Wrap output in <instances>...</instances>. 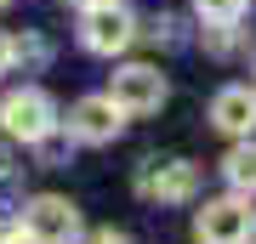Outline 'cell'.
<instances>
[{
	"label": "cell",
	"instance_id": "1",
	"mask_svg": "<svg viewBox=\"0 0 256 244\" xmlns=\"http://www.w3.org/2000/svg\"><path fill=\"white\" fill-rule=\"evenodd\" d=\"M0 131H6L12 142L34 148L40 136L63 131V114H57V102L40 85H23V91H12V97H0Z\"/></svg>",
	"mask_w": 256,
	"mask_h": 244
},
{
	"label": "cell",
	"instance_id": "2",
	"mask_svg": "<svg viewBox=\"0 0 256 244\" xmlns=\"http://www.w3.org/2000/svg\"><path fill=\"white\" fill-rule=\"evenodd\" d=\"M137 17H131L120 0H102V6H80V45L92 57H120L137 45Z\"/></svg>",
	"mask_w": 256,
	"mask_h": 244
},
{
	"label": "cell",
	"instance_id": "3",
	"mask_svg": "<svg viewBox=\"0 0 256 244\" xmlns=\"http://www.w3.org/2000/svg\"><path fill=\"white\" fill-rule=\"evenodd\" d=\"M250 239H256V210H250L245 193L200 205V216H194V244H250Z\"/></svg>",
	"mask_w": 256,
	"mask_h": 244
},
{
	"label": "cell",
	"instance_id": "4",
	"mask_svg": "<svg viewBox=\"0 0 256 244\" xmlns=\"http://www.w3.org/2000/svg\"><path fill=\"white\" fill-rule=\"evenodd\" d=\"M108 97H114V108L126 114V119H148V114L165 108L171 85H165V74H160L154 63H126V68H114Z\"/></svg>",
	"mask_w": 256,
	"mask_h": 244
},
{
	"label": "cell",
	"instance_id": "5",
	"mask_svg": "<svg viewBox=\"0 0 256 244\" xmlns=\"http://www.w3.org/2000/svg\"><path fill=\"white\" fill-rule=\"evenodd\" d=\"M28 244H80V205L63 193H40L18 210Z\"/></svg>",
	"mask_w": 256,
	"mask_h": 244
},
{
	"label": "cell",
	"instance_id": "6",
	"mask_svg": "<svg viewBox=\"0 0 256 244\" xmlns=\"http://www.w3.org/2000/svg\"><path fill=\"white\" fill-rule=\"evenodd\" d=\"M137 193L142 199H160V205H188L200 193V165L194 159H142Z\"/></svg>",
	"mask_w": 256,
	"mask_h": 244
},
{
	"label": "cell",
	"instance_id": "7",
	"mask_svg": "<svg viewBox=\"0 0 256 244\" xmlns=\"http://www.w3.org/2000/svg\"><path fill=\"white\" fill-rule=\"evenodd\" d=\"M63 131H68V142L102 148V142H114V136L126 131V114L114 108V97H108V91H97V97H80V102H74V108H68Z\"/></svg>",
	"mask_w": 256,
	"mask_h": 244
},
{
	"label": "cell",
	"instance_id": "8",
	"mask_svg": "<svg viewBox=\"0 0 256 244\" xmlns=\"http://www.w3.org/2000/svg\"><path fill=\"white\" fill-rule=\"evenodd\" d=\"M210 125L222 136H256V91L250 85H222L216 97H210Z\"/></svg>",
	"mask_w": 256,
	"mask_h": 244
},
{
	"label": "cell",
	"instance_id": "9",
	"mask_svg": "<svg viewBox=\"0 0 256 244\" xmlns=\"http://www.w3.org/2000/svg\"><path fill=\"white\" fill-rule=\"evenodd\" d=\"M222 176H228V188H234V193L256 199V142H250V136H239V142L228 148V159H222Z\"/></svg>",
	"mask_w": 256,
	"mask_h": 244
},
{
	"label": "cell",
	"instance_id": "10",
	"mask_svg": "<svg viewBox=\"0 0 256 244\" xmlns=\"http://www.w3.org/2000/svg\"><path fill=\"white\" fill-rule=\"evenodd\" d=\"M194 11H200L205 23H239L250 11V0H194Z\"/></svg>",
	"mask_w": 256,
	"mask_h": 244
},
{
	"label": "cell",
	"instance_id": "11",
	"mask_svg": "<svg viewBox=\"0 0 256 244\" xmlns=\"http://www.w3.org/2000/svg\"><path fill=\"white\" fill-rule=\"evenodd\" d=\"M46 51H52V45L40 40V34H23V40H12V63H46Z\"/></svg>",
	"mask_w": 256,
	"mask_h": 244
},
{
	"label": "cell",
	"instance_id": "12",
	"mask_svg": "<svg viewBox=\"0 0 256 244\" xmlns=\"http://www.w3.org/2000/svg\"><path fill=\"white\" fill-rule=\"evenodd\" d=\"M0 244H28L23 239V222L12 216V210H0Z\"/></svg>",
	"mask_w": 256,
	"mask_h": 244
},
{
	"label": "cell",
	"instance_id": "13",
	"mask_svg": "<svg viewBox=\"0 0 256 244\" xmlns=\"http://www.w3.org/2000/svg\"><path fill=\"white\" fill-rule=\"evenodd\" d=\"M6 74H12V34L0 28V80H6Z\"/></svg>",
	"mask_w": 256,
	"mask_h": 244
},
{
	"label": "cell",
	"instance_id": "14",
	"mask_svg": "<svg viewBox=\"0 0 256 244\" xmlns=\"http://www.w3.org/2000/svg\"><path fill=\"white\" fill-rule=\"evenodd\" d=\"M86 244H131V239H126V233H114V227H108V233H92Z\"/></svg>",
	"mask_w": 256,
	"mask_h": 244
},
{
	"label": "cell",
	"instance_id": "15",
	"mask_svg": "<svg viewBox=\"0 0 256 244\" xmlns=\"http://www.w3.org/2000/svg\"><path fill=\"white\" fill-rule=\"evenodd\" d=\"M12 182V154H6V142H0V188Z\"/></svg>",
	"mask_w": 256,
	"mask_h": 244
},
{
	"label": "cell",
	"instance_id": "16",
	"mask_svg": "<svg viewBox=\"0 0 256 244\" xmlns=\"http://www.w3.org/2000/svg\"><path fill=\"white\" fill-rule=\"evenodd\" d=\"M74 6H102V0H74Z\"/></svg>",
	"mask_w": 256,
	"mask_h": 244
},
{
	"label": "cell",
	"instance_id": "17",
	"mask_svg": "<svg viewBox=\"0 0 256 244\" xmlns=\"http://www.w3.org/2000/svg\"><path fill=\"white\" fill-rule=\"evenodd\" d=\"M0 6H6V0H0Z\"/></svg>",
	"mask_w": 256,
	"mask_h": 244
}]
</instances>
